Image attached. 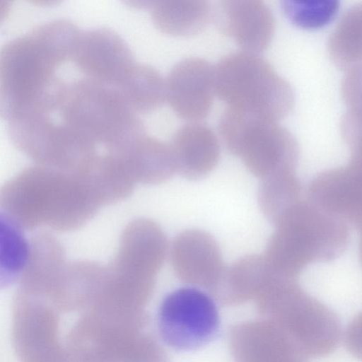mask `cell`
Instances as JSON below:
<instances>
[{"label":"cell","instance_id":"26","mask_svg":"<svg viewBox=\"0 0 362 362\" xmlns=\"http://www.w3.org/2000/svg\"><path fill=\"white\" fill-rule=\"evenodd\" d=\"M257 202L262 213L274 225L300 201L302 187L296 170L274 173L262 179Z\"/></svg>","mask_w":362,"mask_h":362},{"label":"cell","instance_id":"8","mask_svg":"<svg viewBox=\"0 0 362 362\" xmlns=\"http://www.w3.org/2000/svg\"><path fill=\"white\" fill-rule=\"evenodd\" d=\"M16 147L36 164L66 172L80 170L96 153V145L66 124L44 113L8 122Z\"/></svg>","mask_w":362,"mask_h":362},{"label":"cell","instance_id":"32","mask_svg":"<svg viewBox=\"0 0 362 362\" xmlns=\"http://www.w3.org/2000/svg\"><path fill=\"white\" fill-rule=\"evenodd\" d=\"M342 93L349 110L361 109V68L346 71L344 80Z\"/></svg>","mask_w":362,"mask_h":362},{"label":"cell","instance_id":"22","mask_svg":"<svg viewBox=\"0 0 362 362\" xmlns=\"http://www.w3.org/2000/svg\"><path fill=\"white\" fill-rule=\"evenodd\" d=\"M263 255H245L228 267L209 294L224 305H237L256 298L274 273Z\"/></svg>","mask_w":362,"mask_h":362},{"label":"cell","instance_id":"25","mask_svg":"<svg viewBox=\"0 0 362 362\" xmlns=\"http://www.w3.org/2000/svg\"><path fill=\"white\" fill-rule=\"evenodd\" d=\"M114 88L135 113H146L160 107L165 100V80L153 66L135 64Z\"/></svg>","mask_w":362,"mask_h":362},{"label":"cell","instance_id":"12","mask_svg":"<svg viewBox=\"0 0 362 362\" xmlns=\"http://www.w3.org/2000/svg\"><path fill=\"white\" fill-rule=\"evenodd\" d=\"M108 267L89 260L66 262L45 276L37 286L36 298L57 312L85 310L102 289Z\"/></svg>","mask_w":362,"mask_h":362},{"label":"cell","instance_id":"28","mask_svg":"<svg viewBox=\"0 0 362 362\" xmlns=\"http://www.w3.org/2000/svg\"><path fill=\"white\" fill-rule=\"evenodd\" d=\"M30 243L22 228L0 214V290L19 280L28 262Z\"/></svg>","mask_w":362,"mask_h":362},{"label":"cell","instance_id":"10","mask_svg":"<svg viewBox=\"0 0 362 362\" xmlns=\"http://www.w3.org/2000/svg\"><path fill=\"white\" fill-rule=\"evenodd\" d=\"M216 301L206 291L185 287L169 293L158 315L163 341L180 351L197 349L213 339L219 327Z\"/></svg>","mask_w":362,"mask_h":362},{"label":"cell","instance_id":"20","mask_svg":"<svg viewBox=\"0 0 362 362\" xmlns=\"http://www.w3.org/2000/svg\"><path fill=\"white\" fill-rule=\"evenodd\" d=\"M176 172L191 180L207 176L217 165L219 141L205 124L192 122L180 127L168 143Z\"/></svg>","mask_w":362,"mask_h":362},{"label":"cell","instance_id":"7","mask_svg":"<svg viewBox=\"0 0 362 362\" xmlns=\"http://www.w3.org/2000/svg\"><path fill=\"white\" fill-rule=\"evenodd\" d=\"M218 131L228 150L259 179L297 167L298 141L277 121L227 107Z\"/></svg>","mask_w":362,"mask_h":362},{"label":"cell","instance_id":"5","mask_svg":"<svg viewBox=\"0 0 362 362\" xmlns=\"http://www.w3.org/2000/svg\"><path fill=\"white\" fill-rule=\"evenodd\" d=\"M52 112L59 122L107 151L146 134L143 122L115 88L88 78L66 83Z\"/></svg>","mask_w":362,"mask_h":362},{"label":"cell","instance_id":"30","mask_svg":"<svg viewBox=\"0 0 362 362\" xmlns=\"http://www.w3.org/2000/svg\"><path fill=\"white\" fill-rule=\"evenodd\" d=\"M123 362H169L166 352L152 336L141 333L131 344Z\"/></svg>","mask_w":362,"mask_h":362},{"label":"cell","instance_id":"35","mask_svg":"<svg viewBox=\"0 0 362 362\" xmlns=\"http://www.w3.org/2000/svg\"><path fill=\"white\" fill-rule=\"evenodd\" d=\"M296 362H302V361H296Z\"/></svg>","mask_w":362,"mask_h":362},{"label":"cell","instance_id":"21","mask_svg":"<svg viewBox=\"0 0 362 362\" xmlns=\"http://www.w3.org/2000/svg\"><path fill=\"white\" fill-rule=\"evenodd\" d=\"M107 152L118 158L135 182L160 184L176 173L168 144L146 134Z\"/></svg>","mask_w":362,"mask_h":362},{"label":"cell","instance_id":"34","mask_svg":"<svg viewBox=\"0 0 362 362\" xmlns=\"http://www.w3.org/2000/svg\"><path fill=\"white\" fill-rule=\"evenodd\" d=\"M11 8L10 1L0 0V23L6 17Z\"/></svg>","mask_w":362,"mask_h":362},{"label":"cell","instance_id":"14","mask_svg":"<svg viewBox=\"0 0 362 362\" xmlns=\"http://www.w3.org/2000/svg\"><path fill=\"white\" fill-rule=\"evenodd\" d=\"M175 276L182 282L209 293L226 266L216 238L201 229H187L173 239L169 251Z\"/></svg>","mask_w":362,"mask_h":362},{"label":"cell","instance_id":"24","mask_svg":"<svg viewBox=\"0 0 362 362\" xmlns=\"http://www.w3.org/2000/svg\"><path fill=\"white\" fill-rule=\"evenodd\" d=\"M146 7L155 27L177 37H189L202 32L212 18V6L204 0L147 1Z\"/></svg>","mask_w":362,"mask_h":362},{"label":"cell","instance_id":"3","mask_svg":"<svg viewBox=\"0 0 362 362\" xmlns=\"http://www.w3.org/2000/svg\"><path fill=\"white\" fill-rule=\"evenodd\" d=\"M255 300L262 318L275 325L303 359L325 356L337 348L341 337L338 317L296 279L274 272Z\"/></svg>","mask_w":362,"mask_h":362},{"label":"cell","instance_id":"13","mask_svg":"<svg viewBox=\"0 0 362 362\" xmlns=\"http://www.w3.org/2000/svg\"><path fill=\"white\" fill-rule=\"evenodd\" d=\"M309 203L349 226L360 228L362 221L361 156H351L344 166L316 175L306 192Z\"/></svg>","mask_w":362,"mask_h":362},{"label":"cell","instance_id":"27","mask_svg":"<svg viewBox=\"0 0 362 362\" xmlns=\"http://www.w3.org/2000/svg\"><path fill=\"white\" fill-rule=\"evenodd\" d=\"M334 63L346 71L361 66L362 58V7L356 4L342 16L328 41Z\"/></svg>","mask_w":362,"mask_h":362},{"label":"cell","instance_id":"1","mask_svg":"<svg viewBox=\"0 0 362 362\" xmlns=\"http://www.w3.org/2000/svg\"><path fill=\"white\" fill-rule=\"evenodd\" d=\"M81 30L67 19L39 25L0 49V117L9 121L36 106L62 80L56 71L72 59Z\"/></svg>","mask_w":362,"mask_h":362},{"label":"cell","instance_id":"29","mask_svg":"<svg viewBox=\"0 0 362 362\" xmlns=\"http://www.w3.org/2000/svg\"><path fill=\"white\" fill-rule=\"evenodd\" d=\"M339 1L337 0H285L281 7L286 18L304 29L323 28L332 22L338 14Z\"/></svg>","mask_w":362,"mask_h":362},{"label":"cell","instance_id":"33","mask_svg":"<svg viewBox=\"0 0 362 362\" xmlns=\"http://www.w3.org/2000/svg\"><path fill=\"white\" fill-rule=\"evenodd\" d=\"M344 343L348 350L356 357L361 356V320L356 317L347 327L344 334Z\"/></svg>","mask_w":362,"mask_h":362},{"label":"cell","instance_id":"19","mask_svg":"<svg viewBox=\"0 0 362 362\" xmlns=\"http://www.w3.org/2000/svg\"><path fill=\"white\" fill-rule=\"evenodd\" d=\"M235 362H296L302 358L272 322L261 318L235 325L229 333Z\"/></svg>","mask_w":362,"mask_h":362},{"label":"cell","instance_id":"31","mask_svg":"<svg viewBox=\"0 0 362 362\" xmlns=\"http://www.w3.org/2000/svg\"><path fill=\"white\" fill-rule=\"evenodd\" d=\"M342 135L351 155H361V110H349L341 124Z\"/></svg>","mask_w":362,"mask_h":362},{"label":"cell","instance_id":"9","mask_svg":"<svg viewBox=\"0 0 362 362\" xmlns=\"http://www.w3.org/2000/svg\"><path fill=\"white\" fill-rule=\"evenodd\" d=\"M146 319L145 312L88 308L67 335L65 349L69 362H123Z\"/></svg>","mask_w":362,"mask_h":362},{"label":"cell","instance_id":"17","mask_svg":"<svg viewBox=\"0 0 362 362\" xmlns=\"http://www.w3.org/2000/svg\"><path fill=\"white\" fill-rule=\"evenodd\" d=\"M165 235L155 221L136 218L124 228L112 269L141 278L155 279L168 254Z\"/></svg>","mask_w":362,"mask_h":362},{"label":"cell","instance_id":"2","mask_svg":"<svg viewBox=\"0 0 362 362\" xmlns=\"http://www.w3.org/2000/svg\"><path fill=\"white\" fill-rule=\"evenodd\" d=\"M100 206L78 173L38 165L30 166L0 187V209L21 228L78 229Z\"/></svg>","mask_w":362,"mask_h":362},{"label":"cell","instance_id":"23","mask_svg":"<svg viewBox=\"0 0 362 362\" xmlns=\"http://www.w3.org/2000/svg\"><path fill=\"white\" fill-rule=\"evenodd\" d=\"M76 173L100 206L126 199L136 183L118 158L108 152L95 154Z\"/></svg>","mask_w":362,"mask_h":362},{"label":"cell","instance_id":"4","mask_svg":"<svg viewBox=\"0 0 362 362\" xmlns=\"http://www.w3.org/2000/svg\"><path fill=\"white\" fill-rule=\"evenodd\" d=\"M264 257L281 276L295 278L310 264L332 260L346 250L350 226L308 201H300L274 224Z\"/></svg>","mask_w":362,"mask_h":362},{"label":"cell","instance_id":"16","mask_svg":"<svg viewBox=\"0 0 362 362\" xmlns=\"http://www.w3.org/2000/svg\"><path fill=\"white\" fill-rule=\"evenodd\" d=\"M165 90V100L178 117L202 120L209 115L216 95L213 66L200 57L184 59L170 69Z\"/></svg>","mask_w":362,"mask_h":362},{"label":"cell","instance_id":"18","mask_svg":"<svg viewBox=\"0 0 362 362\" xmlns=\"http://www.w3.org/2000/svg\"><path fill=\"white\" fill-rule=\"evenodd\" d=\"M218 28L244 52L258 54L269 46L275 31L270 8L259 0H222L212 9Z\"/></svg>","mask_w":362,"mask_h":362},{"label":"cell","instance_id":"11","mask_svg":"<svg viewBox=\"0 0 362 362\" xmlns=\"http://www.w3.org/2000/svg\"><path fill=\"white\" fill-rule=\"evenodd\" d=\"M58 331L55 309L39 299L16 293L12 339L20 362H69Z\"/></svg>","mask_w":362,"mask_h":362},{"label":"cell","instance_id":"15","mask_svg":"<svg viewBox=\"0 0 362 362\" xmlns=\"http://www.w3.org/2000/svg\"><path fill=\"white\" fill-rule=\"evenodd\" d=\"M71 60L87 78L111 86H116L136 64L127 42L106 28L81 31Z\"/></svg>","mask_w":362,"mask_h":362},{"label":"cell","instance_id":"6","mask_svg":"<svg viewBox=\"0 0 362 362\" xmlns=\"http://www.w3.org/2000/svg\"><path fill=\"white\" fill-rule=\"evenodd\" d=\"M215 94L227 107L278 121L292 110L289 83L258 54L239 52L213 66Z\"/></svg>","mask_w":362,"mask_h":362}]
</instances>
